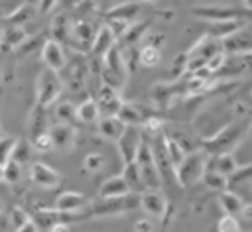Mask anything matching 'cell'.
I'll list each match as a JSON object with an SVG mask.
<instances>
[{"label":"cell","mask_w":252,"mask_h":232,"mask_svg":"<svg viewBox=\"0 0 252 232\" xmlns=\"http://www.w3.org/2000/svg\"><path fill=\"white\" fill-rule=\"evenodd\" d=\"M250 130L248 122H232L220 128L211 138H205L201 144V149H205L209 155H220V153H234L238 144L244 140L246 132Z\"/></svg>","instance_id":"6da1fadb"},{"label":"cell","mask_w":252,"mask_h":232,"mask_svg":"<svg viewBox=\"0 0 252 232\" xmlns=\"http://www.w3.org/2000/svg\"><path fill=\"white\" fill-rule=\"evenodd\" d=\"M140 206V195H126V197H118V199H98L94 203H91L83 212L81 216L87 218V216H94V218H100V216H120L132 208Z\"/></svg>","instance_id":"7a4b0ae2"},{"label":"cell","mask_w":252,"mask_h":232,"mask_svg":"<svg viewBox=\"0 0 252 232\" xmlns=\"http://www.w3.org/2000/svg\"><path fill=\"white\" fill-rule=\"evenodd\" d=\"M100 79L102 85L114 87V88H122L126 79H128V63L126 57L122 55V49L118 45H114L104 57H102V65H100Z\"/></svg>","instance_id":"3957f363"},{"label":"cell","mask_w":252,"mask_h":232,"mask_svg":"<svg viewBox=\"0 0 252 232\" xmlns=\"http://www.w3.org/2000/svg\"><path fill=\"white\" fill-rule=\"evenodd\" d=\"M209 159H211V155L205 149L189 151L185 155V159L175 167L177 185L179 187H189V185L201 181L205 171H207V167H209Z\"/></svg>","instance_id":"277c9868"},{"label":"cell","mask_w":252,"mask_h":232,"mask_svg":"<svg viewBox=\"0 0 252 232\" xmlns=\"http://www.w3.org/2000/svg\"><path fill=\"white\" fill-rule=\"evenodd\" d=\"M61 92H63V81L59 79V73L45 67L35 81V104L49 108L59 100Z\"/></svg>","instance_id":"5b68a950"},{"label":"cell","mask_w":252,"mask_h":232,"mask_svg":"<svg viewBox=\"0 0 252 232\" xmlns=\"http://www.w3.org/2000/svg\"><path fill=\"white\" fill-rule=\"evenodd\" d=\"M140 208L150 218H163L167 214L169 203L161 189H144L140 193Z\"/></svg>","instance_id":"8992f818"},{"label":"cell","mask_w":252,"mask_h":232,"mask_svg":"<svg viewBox=\"0 0 252 232\" xmlns=\"http://www.w3.org/2000/svg\"><path fill=\"white\" fill-rule=\"evenodd\" d=\"M30 181L33 185H37L39 189H57L61 183H63V175L53 169L51 165L47 163H41V161H35L30 165Z\"/></svg>","instance_id":"52a82bcc"},{"label":"cell","mask_w":252,"mask_h":232,"mask_svg":"<svg viewBox=\"0 0 252 232\" xmlns=\"http://www.w3.org/2000/svg\"><path fill=\"white\" fill-rule=\"evenodd\" d=\"M142 144H144V140H142L140 128H138V126H128L126 132L122 134V138H120L118 144H116L122 163H132V161H136Z\"/></svg>","instance_id":"ba28073f"},{"label":"cell","mask_w":252,"mask_h":232,"mask_svg":"<svg viewBox=\"0 0 252 232\" xmlns=\"http://www.w3.org/2000/svg\"><path fill=\"white\" fill-rule=\"evenodd\" d=\"M191 14L195 18L207 20V22H220V20H240L244 12L232 8V6H220V4H207V6H193Z\"/></svg>","instance_id":"9c48e42d"},{"label":"cell","mask_w":252,"mask_h":232,"mask_svg":"<svg viewBox=\"0 0 252 232\" xmlns=\"http://www.w3.org/2000/svg\"><path fill=\"white\" fill-rule=\"evenodd\" d=\"M96 31L93 22L89 20H77L73 24V39H71V45L73 49L81 51V53H89L93 51V43H94V37H96Z\"/></svg>","instance_id":"30bf717a"},{"label":"cell","mask_w":252,"mask_h":232,"mask_svg":"<svg viewBox=\"0 0 252 232\" xmlns=\"http://www.w3.org/2000/svg\"><path fill=\"white\" fill-rule=\"evenodd\" d=\"M96 102L100 106L102 116H118L122 106H124L120 90L114 87H108V85H100L98 94H96Z\"/></svg>","instance_id":"8fae6325"},{"label":"cell","mask_w":252,"mask_h":232,"mask_svg":"<svg viewBox=\"0 0 252 232\" xmlns=\"http://www.w3.org/2000/svg\"><path fill=\"white\" fill-rule=\"evenodd\" d=\"M41 61L45 63L47 69H53V71H61L65 65H67V57H65V51H63V45L55 39H47L41 47Z\"/></svg>","instance_id":"7c38bea8"},{"label":"cell","mask_w":252,"mask_h":232,"mask_svg":"<svg viewBox=\"0 0 252 232\" xmlns=\"http://www.w3.org/2000/svg\"><path fill=\"white\" fill-rule=\"evenodd\" d=\"M89 204H91L89 199L83 193H77V191H63L55 199V208L61 210V212H69V214L83 212Z\"/></svg>","instance_id":"4fadbf2b"},{"label":"cell","mask_w":252,"mask_h":232,"mask_svg":"<svg viewBox=\"0 0 252 232\" xmlns=\"http://www.w3.org/2000/svg\"><path fill=\"white\" fill-rule=\"evenodd\" d=\"M222 49L228 55H242V53L252 51V29H248L244 26L242 29L232 33L230 37L222 39Z\"/></svg>","instance_id":"5bb4252c"},{"label":"cell","mask_w":252,"mask_h":232,"mask_svg":"<svg viewBox=\"0 0 252 232\" xmlns=\"http://www.w3.org/2000/svg\"><path fill=\"white\" fill-rule=\"evenodd\" d=\"M130 193H132V189H130V185L122 173L106 177L98 187V199H118V197L130 195Z\"/></svg>","instance_id":"9a60e30c"},{"label":"cell","mask_w":252,"mask_h":232,"mask_svg":"<svg viewBox=\"0 0 252 232\" xmlns=\"http://www.w3.org/2000/svg\"><path fill=\"white\" fill-rule=\"evenodd\" d=\"M126 124L118 118V116H102L96 124V130H98V136L108 140V142H114L118 144V140L122 138V134L126 132Z\"/></svg>","instance_id":"2e32d148"},{"label":"cell","mask_w":252,"mask_h":232,"mask_svg":"<svg viewBox=\"0 0 252 232\" xmlns=\"http://www.w3.org/2000/svg\"><path fill=\"white\" fill-rule=\"evenodd\" d=\"M49 134H51V140H53V145L55 149H61V151H71L73 145H75V128L71 124H53L49 128Z\"/></svg>","instance_id":"e0dca14e"},{"label":"cell","mask_w":252,"mask_h":232,"mask_svg":"<svg viewBox=\"0 0 252 232\" xmlns=\"http://www.w3.org/2000/svg\"><path fill=\"white\" fill-rule=\"evenodd\" d=\"M49 122H47V108L41 104H33L30 116H28V136L30 140L49 132Z\"/></svg>","instance_id":"ac0fdd59"},{"label":"cell","mask_w":252,"mask_h":232,"mask_svg":"<svg viewBox=\"0 0 252 232\" xmlns=\"http://www.w3.org/2000/svg\"><path fill=\"white\" fill-rule=\"evenodd\" d=\"M73 24L71 18L67 14H57L51 22V39L59 41L61 45H71V39H73Z\"/></svg>","instance_id":"d6986e66"},{"label":"cell","mask_w":252,"mask_h":232,"mask_svg":"<svg viewBox=\"0 0 252 232\" xmlns=\"http://www.w3.org/2000/svg\"><path fill=\"white\" fill-rule=\"evenodd\" d=\"M116 33L114 29L106 24V26H100L98 31H96V37H94V43H93V55L94 57H104L114 45H116Z\"/></svg>","instance_id":"ffe728a7"},{"label":"cell","mask_w":252,"mask_h":232,"mask_svg":"<svg viewBox=\"0 0 252 232\" xmlns=\"http://www.w3.org/2000/svg\"><path fill=\"white\" fill-rule=\"evenodd\" d=\"M219 206H220V210L224 214L240 216L242 210H244V206H246V203H244V199L240 195H236L234 191H228L226 189V191L219 193Z\"/></svg>","instance_id":"44dd1931"},{"label":"cell","mask_w":252,"mask_h":232,"mask_svg":"<svg viewBox=\"0 0 252 232\" xmlns=\"http://www.w3.org/2000/svg\"><path fill=\"white\" fill-rule=\"evenodd\" d=\"M244 28V22L242 20H220V22H209V31L207 35H213L217 39H226L230 37L232 33H236L238 29Z\"/></svg>","instance_id":"7402d4cb"},{"label":"cell","mask_w":252,"mask_h":232,"mask_svg":"<svg viewBox=\"0 0 252 232\" xmlns=\"http://www.w3.org/2000/svg\"><path fill=\"white\" fill-rule=\"evenodd\" d=\"M209 167L219 171V173H222V175H226L230 179L238 171L240 165H238V159L234 157V153H220V155H211Z\"/></svg>","instance_id":"603a6c76"},{"label":"cell","mask_w":252,"mask_h":232,"mask_svg":"<svg viewBox=\"0 0 252 232\" xmlns=\"http://www.w3.org/2000/svg\"><path fill=\"white\" fill-rule=\"evenodd\" d=\"M102 118L100 106L94 98H87L77 106V120L83 124H98V120Z\"/></svg>","instance_id":"cb8c5ba5"},{"label":"cell","mask_w":252,"mask_h":232,"mask_svg":"<svg viewBox=\"0 0 252 232\" xmlns=\"http://www.w3.org/2000/svg\"><path fill=\"white\" fill-rule=\"evenodd\" d=\"M140 14V2L138 0H128V2H120L114 8L108 10V20H122V22H130Z\"/></svg>","instance_id":"d4e9b609"},{"label":"cell","mask_w":252,"mask_h":232,"mask_svg":"<svg viewBox=\"0 0 252 232\" xmlns=\"http://www.w3.org/2000/svg\"><path fill=\"white\" fill-rule=\"evenodd\" d=\"M28 39V33L24 29V26H4L2 29V45H4V51L8 49H18L24 41Z\"/></svg>","instance_id":"484cf974"},{"label":"cell","mask_w":252,"mask_h":232,"mask_svg":"<svg viewBox=\"0 0 252 232\" xmlns=\"http://www.w3.org/2000/svg\"><path fill=\"white\" fill-rule=\"evenodd\" d=\"M201 181L205 183V187H209L211 191H217V193L226 191L228 185H230V179L226 175H222V173H219V171H215L211 167H207V171H205V175H203Z\"/></svg>","instance_id":"4316f807"},{"label":"cell","mask_w":252,"mask_h":232,"mask_svg":"<svg viewBox=\"0 0 252 232\" xmlns=\"http://www.w3.org/2000/svg\"><path fill=\"white\" fill-rule=\"evenodd\" d=\"M118 118H120L126 126H140V124H144V122L148 120V118L142 114L140 106H138V104H130V102H124V106H122Z\"/></svg>","instance_id":"83f0119b"},{"label":"cell","mask_w":252,"mask_h":232,"mask_svg":"<svg viewBox=\"0 0 252 232\" xmlns=\"http://www.w3.org/2000/svg\"><path fill=\"white\" fill-rule=\"evenodd\" d=\"M35 12H39V10H35V8L30 6V4H24V6L16 8L14 14L6 16V18H4V24H6V26H24L26 22H30V20L33 18Z\"/></svg>","instance_id":"f1b7e54d"},{"label":"cell","mask_w":252,"mask_h":232,"mask_svg":"<svg viewBox=\"0 0 252 232\" xmlns=\"http://www.w3.org/2000/svg\"><path fill=\"white\" fill-rule=\"evenodd\" d=\"M122 175H124V179L128 181V185H130L132 191H142V189H144L142 171H140V165H138L136 161H132V163H124Z\"/></svg>","instance_id":"f546056e"},{"label":"cell","mask_w":252,"mask_h":232,"mask_svg":"<svg viewBox=\"0 0 252 232\" xmlns=\"http://www.w3.org/2000/svg\"><path fill=\"white\" fill-rule=\"evenodd\" d=\"M104 165H106V157L100 151H91L83 159V171L85 173H98L104 169Z\"/></svg>","instance_id":"4dcf8cb0"},{"label":"cell","mask_w":252,"mask_h":232,"mask_svg":"<svg viewBox=\"0 0 252 232\" xmlns=\"http://www.w3.org/2000/svg\"><path fill=\"white\" fill-rule=\"evenodd\" d=\"M138 61H140V65H144V67H156V65L161 61L159 47L142 45V47H140V53H138Z\"/></svg>","instance_id":"1f68e13d"},{"label":"cell","mask_w":252,"mask_h":232,"mask_svg":"<svg viewBox=\"0 0 252 232\" xmlns=\"http://www.w3.org/2000/svg\"><path fill=\"white\" fill-rule=\"evenodd\" d=\"M22 179V163L12 159L6 165H2V181L6 185H16Z\"/></svg>","instance_id":"d6a6232c"},{"label":"cell","mask_w":252,"mask_h":232,"mask_svg":"<svg viewBox=\"0 0 252 232\" xmlns=\"http://www.w3.org/2000/svg\"><path fill=\"white\" fill-rule=\"evenodd\" d=\"M55 118L61 124H71L73 120H77V106H73L67 100L57 102V106H55Z\"/></svg>","instance_id":"836d02e7"},{"label":"cell","mask_w":252,"mask_h":232,"mask_svg":"<svg viewBox=\"0 0 252 232\" xmlns=\"http://www.w3.org/2000/svg\"><path fill=\"white\" fill-rule=\"evenodd\" d=\"M18 144H20V140H16V138H10V136L2 138V142H0V167L14 159Z\"/></svg>","instance_id":"e575fe53"},{"label":"cell","mask_w":252,"mask_h":232,"mask_svg":"<svg viewBox=\"0 0 252 232\" xmlns=\"http://www.w3.org/2000/svg\"><path fill=\"white\" fill-rule=\"evenodd\" d=\"M217 232H244V230H242V226H240L238 216L224 214V216H220L219 222H217Z\"/></svg>","instance_id":"d590c367"},{"label":"cell","mask_w":252,"mask_h":232,"mask_svg":"<svg viewBox=\"0 0 252 232\" xmlns=\"http://www.w3.org/2000/svg\"><path fill=\"white\" fill-rule=\"evenodd\" d=\"M30 142H32L33 151H37V153H47V151L55 149V145H53V140H51V134H49V132H45V134H41V136H37V138L30 140Z\"/></svg>","instance_id":"8d00e7d4"},{"label":"cell","mask_w":252,"mask_h":232,"mask_svg":"<svg viewBox=\"0 0 252 232\" xmlns=\"http://www.w3.org/2000/svg\"><path fill=\"white\" fill-rule=\"evenodd\" d=\"M8 218H10V224H12V228L18 232L26 222H30L32 218H30V214L24 210V208H20V206H14L12 210H10V214H8Z\"/></svg>","instance_id":"74e56055"},{"label":"cell","mask_w":252,"mask_h":232,"mask_svg":"<svg viewBox=\"0 0 252 232\" xmlns=\"http://www.w3.org/2000/svg\"><path fill=\"white\" fill-rule=\"evenodd\" d=\"M250 181H252V163L240 165L238 171L230 177V185H244V183H250Z\"/></svg>","instance_id":"f35d334b"},{"label":"cell","mask_w":252,"mask_h":232,"mask_svg":"<svg viewBox=\"0 0 252 232\" xmlns=\"http://www.w3.org/2000/svg\"><path fill=\"white\" fill-rule=\"evenodd\" d=\"M146 29H148V24H132L130 29H128L122 37H124V41H128V43H136L138 39H142V37L148 33Z\"/></svg>","instance_id":"ab89813d"},{"label":"cell","mask_w":252,"mask_h":232,"mask_svg":"<svg viewBox=\"0 0 252 232\" xmlns=\"http://www.w3.org/2000/svg\"><path fill=\"white\" fill-rule=\"evenodd\" d=\"M30 149H33V147H32V142L20 140V144H18V147H16V153H14V159H16V161H20V163L24 165V163L28 161Z\"/></svg>","instance_id":"60d3db41"},{"label":"cell","mask_w":252,"mask_h":232,"mask_svg":"<svg viewBox=\"0 0 252 232\" xmlns=\"http://www.w3.org/2000/svg\"><path fill=\"white\" fill-rule=\"evenodd\" d=\"M163 35L161 33H154V31H148L146 35H144V45H154V47H159L161 43H163Z\"/></svg>","instance_id":"b9f144b4"},{"label":"cell","mask_w":252,"mask_h":232,"mask_svg":"<svg viewBox=\"0 0 252 232\" xmlns=\"http://www.w3.org/2000/svg\"><path fill=\"white\" fill-rule=\"evenodd\" d=\"M134 232H154V222L150 218H140L134 224Z\"/></svg>","instance_id":"7bdbcfd3"},{"label":"cell","mask_w":252,"mask_h":232,"mask_svg":"<svg viewBox=\"0 0 252 232\" xmlns=\"http://www.w3.org/2000/svg\"><path fill=\"white\" fill-rule=\"evenodd\" d=\"M57 2H59V0H39V4H37L39 14H47V12H51V10L57 6Z\"/></svg>","instance_id":"ee69618b"},{"label":"cell","mask_w":252,"mask_h":232,"mask_svg":"<svg viewBox=\"0 0 252 232\" xmlns=\"http://www.w3.org/2000/svg\"><path fill=\"white\" fill-rule=\"evenodd\" d=\"M18 232H41V230H39V226L35 224V220L32 218V220H30V222H26Z\"/></svg>","instance_id":"f6af8a7d"},{"label":"cell","mask_w":252,"mask_h":232,"mask_svg":"<svg viewBox=\"0 0 252 232\" xmlns=\"http://www.w3.org/2000/svg\"><path fill=\"white\" fill-rule=\"evenodd\" d=\"M240 216H242V218H246V220H252V204H246Z\"/></svg>","instance_id":"bcb514c9"},{"label":"cell","mask_w":252,"mask_h":232,"mask_svg":"<svg viewBox=\"0 0 252 232\" xmlns=\"http://www.w3.org/2000/svg\"><path fill=\"white\" fill-rule=\"evenodd\" d=\"M242 4H244L248 10H252V0H242Z\"/></svg>","instance_id":"7dc6e473"},{"label":"cell","mask_w":252,"mask_h":232,"mask_svg":"<svg viewBox=\"0 0 252 232\" xmlns=\"http://www.w3.org/2000/svg\"><path fill=\"white\" fill-rule=\"evenodd\" d=\"M138 2H154V0H138Z\"/></svg>","instance_id":"c3c4849f"},{"label":"cell","mask_w":252,"mask_h":232,"mask_svg":"<svg viewBox=\"0 0 252 232\" xmlns=\"http://www.w3.org/2000/svg\"><path fill=\"white\" fill-rule=\"evenodd\" d=\"M250 191H252V189H250Z\"/></svg>","instance_id":"681fc988"}]
</instances>
